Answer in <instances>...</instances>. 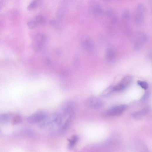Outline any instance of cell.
<instances>
[{"mask_svg": "<svg viewBox=\"0 0 152 152\" xmlns=\"http://www.w3.org/2000/svg\"><path fill=\"white\" fill-rule=\"evenodd\" d=\"M62 114L67 117H74L77 109V105L74 101L66 100L63 102L61 105Z\"/></svg>", "mask_w": 152, "mask_h": 152, "instance_id": "1", "label": "cell"}, {"mask_svg": "<svg viewBox=\"0 0 152 152\" xmlns=\"http://www.w3.org/2000/svg\"><path fill=\"white\" fill-rule=\"evenodd\" d=\"M49 115L45 111H39L28 116L27 118V120L31 124L40 123L46 120Z\"/></svg>", "mask_w": 152, "mask_h": 152, "instance_id": "2", "label": "cell"}, {"mask_svg": "<svg viewBox=\"0 0 152 152\" xmlns=\"http://www.w3.org/2000/svg\"><path fill=\"white\" fill-rule=\"evenodd\" d=\"M127 108V106L124 104L117 105L105 110L102 115L103 116L107 117L117 116L123 113Z\"/></svg>", "mask_w": 152, "mask_h": 152, "instance_id": "3", "label": "cell"}, {"mask_svg": "<svg viewBox=\"0 0 152 152\" xmlns=\"http://www.w3.org/2000/svg\"><path fill=\"white\" fill-rule=\"evenodd\" d=\"M146 9L142 4H138L136 8L134 14V19L138 24H142L143 22L145 16Z\"/></svg>", "mask_w": 152, "mask_h": 152, "instance_id": "4", "label": "cell"}, {"mask_svg": "<svg viewBox=\"0 0 152 152\" xmlns=\"http://www.w3.org/2000/svg\"><path fill=\"white\" fill-rule=\"evenodd\" d=\"M147 36L144 33L139 32L134 35L133 40V45L136 49H139L141 47L146 40Z\"/></svg>", "mask_w": 152, "mask_h": 152, "instance_id": "5", "label": "cell"}, {"mask_svg": "<svg viewBox=\"0 0 152 152\" xmlns=\"http://www.w3.org/2000/svg\"><path fill=\"white\" fill-rule=\"evenodd\" d=\"M87 106L95 110L102 108L104 105L103 102L99 99L95 97H91L87 99L85 102Z\"/></svg>", "mask_w": 152, "mask_h": 152, "instance_id": "6", "label": "cell"}, {"mask_svg": "<svg viewBox=\"0 0 152 152\" xmlns=\"http://www.w3.org/2000/svg\"><path fill=\"white\" fill-rule=\"evenodd\" d=\"M132 81V77L130 76L124 77L120 83L114 86V92H121L124 90L131 84Z\"/></svg>", "mask_w": 152, "mask_h": 152, "instance_id": "7", "label": "cell"}, {"mask_svg": "<svg viewBox=\"0 0 152 152\" xmlns=\"http://www.w3.org/2000/svg\"><path fill=\"white\" fill-rule=\"evenodd\" d=\"M131 14L128 11H125L123 13L122 15V19L124 23L126 31L129 32L131 31Z\"/></svg>", "mask_w": 152, "mask_h": 152, "instance_id": "8", "label": "cell"}, {"mask_svg": "<svg viewBox=\"0 0 152 152\" xmlns=\"http://www.w3.org/2000/svg\"><path fill=\"white\" fill-rule=\"evenodd\" d=\"M14 115V114L10 112L1 114L0 115V123L3 124H6L11 122Z\"/></svg>", "mask_w": 152, "mask_h": 152, "instance_id": "9", "label": "cell"}, {"mask_svg": "<svg viewBox=\"0 0 152 152\" xmlns=\"http://www.w3.org/2000/svg\"><path fill=\"white\" fill-rule=\"evenodd\" d=\"M81 41L82 45L86 50L89 51L93 50V43L90 38L88 37H85L82 38Z\"/></svg>", "mask_w": 152, "mask_h": 152, "instance_id": "10", "label": "cell"}, {"mask_svg": "<svg viewBox=\"0 0 152 152\" xmlns=\"http://www.w3.org/2000/svg\"><path fill=\"white\" fill-rule=\"evenodd\" d=\"M150 111V107H146L141 110L134 113L133 115V116L136 119H140L147 114Z\"/></svg>", "mask_w": 152, "mask_h": 152, "instance_id": "11", "label": "cell"}, {"mask_svg": "<svg viewBox=\"0 0 152 152\" xmlns=\"http://www.w3.org/2000/svg\"><path fill=\"white\" fill-rule=\"evenodd\" d=\"M35 40L37 43L43 45L46 40V37L44 34L39 33L36 36Z\"/></svg>", "mask_w": 152, "mask_h": 152, "instance_id": "12", "label": "cell"}, {"mask_svg": "<svg viewBox=\"0 0 152 152\" xmlns=\"http://www.w3.org/2000/svg\"><path fill=\"white\" fill-rule=\"evenodd\" d=\"M114 92V86H110L104 90L101 93V96L102 97H106L110 95Z\"/></svg>", "mask_w": 152, "mask_h": 152, "instance_id": "13", "label": "cell"}, {"mask_svg": "<svg viewBox=\"0 0 152 152\" xmlns=\"http://www.w3.org/2000/svg\"><path fill=\"white\" fill-rule=\"evenodd\" d=\"M78 140V137L77 135H74L69 139V144L68 148L69 149H72L74 147Z\"/></svg>", "mask_w": 152, "mask_h": 152, "instance_id": "14", "label": "cell"}, {"mask_svg": "<svg viewBox=\"0 0 152 152\" xmlns=\"http://www.w3.org/2000/svg\"><path fill=\"white\" fill-rule=\"evenodd\" d=\"M23 121V118L21 116L18 115H14L11 123L13 125H16L21 123Z\"/></svg>", "mask_w": 152, "mask_h": 152, "instance_id": "15", "label": "cell"}, {"mask_svg": "<svg viewBox=\"0 0 152 152\" xmlns=\"http://www.w3.org/2000/svg\"><path fill=\"white\" fill-rule=\"evenodd\" d=\"M115 57V53L114 51L111 49H108L107 52L106 58L110 61L113 60Z\"/></svg>", "mask_w": 152, "mask_h": 152, "instance_id": "16", "label": "cell"}, {"mask_svg": "<svg viewBox=\"0 0 152 152\" xmlns=\"http://www.w3.org/2000/svg\"><path fill=\"white\" fill-rule=\"evenodd\" d=\"M35 19L36 23L40 25H43L45 23V18L41 15H39L36 16Z\"/></svg>", "mask_w": 152, "mask_h": 152, "instance_id": "17", "label": "cell"}, {"mask_svg": "<svg viewBox=\"0 0 152 152\" xmlns=\"http://www.w3.org/2000/svg\"><path fill=\"white\" fill-rule=\"evenodd\" d=\"M138 84L143 89L146 90L148 88V84L145 81H138Z\"/></svg>", "mask_w": 152, "mask_h": 152, "instance_id": "18", "label": "cell"}, {"mask_svg": "<svg viewBox=\"0 0 152 152\" xmlns=\"http://www.w3.org/2000/svg\"><path fill=\"white\" fill-rule=\"evenodd\" d=\"M93 10L95 13L98 15L101 14L102 12L101 8L98 5H96L93 7Z\"/></svg>", "mask_w": 152, "mask_h": 152, "instance_id": "19", "label": "cell"}, {"mask_svg": "<svg viewBox=\"0 0 152 152\" xmlns=\"http://www.w3.org/2000/svg\"><path fill=\"white\" fill-rule=\"evenodd\" d=\"M27 25L28 27L31 29L35 28L37 26V23L33 21H28L27 23Z\"/></svg>", "mask_w": 152, "mask_h": 152, "instance_id": "20", "label": "cell"}, {"mask_svg": "<svg viewBox=\"0 0 152 152\" xmlns=\"http://www.w3.org/2000/svg\"><path fill=\"white\" fill-rule=\"evenodd\" d=\"M37 6V2L36 1H32L28 6V9L31 10L35 8Z\"/></svg>", "mask_w": 152, "mask_h": 152, "instance_id": "21", "label": "cell"}, {"mask_svg": "<svg viewBox=\"0 0 152 152\" xmlns=\"http://www.w3.org/2000/svg\"><path fill=\"white\" fill-rule=\"evenodd\" d=\"M42 45L37 43L33 47L34 50L36 52L40 51L42 49Z\"/></svg>", "mask_w": 152, "mask_h": 152, "instance_id": "22", "label": "cell"}, {"mask_svg": "<svg viewBox=\"0 0 152 152\" xmlns=\"http://www.w3.org/2000/svg\"><path fill=\"white\" fill-rule=\"evenodd\" d=\"M148 92L145 93L141 99L142 101L143 102H145L148 100L150 96Z\"/></svg>", "mask_w": 152, "mask_h": 152, "instance_id": "23", "label": "cell"}, {"mask_svg": "<svg viewBox=\"0 0 152 152\" xmlns=\"http://www.w3.org/2000/svg\"><path fill=\"white\" fill-rule=\"evenodd\" d=\"M44 62L47 65H49L51 64L52 62L49 58L47 57L45 59Z\"/></svg>", "mask_w": 152, "mask_h": 152, "instance_id": "24", "label": "cell"}, {"mask_svg": "<svg viewBox=\"0 0 152 152\" xmlns=\"http://www.w3.org/2000/svg\"><path fill=\"white\" fill-rule=\"evenodd\" d=\"M49 24L52 26H55L57 24V21L55 20H51L49 21Z\"/></svg>", "mask_w": 152, "mask_h": 152, "instance_id": "25", "label": "cell"}]
</instances>
